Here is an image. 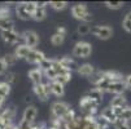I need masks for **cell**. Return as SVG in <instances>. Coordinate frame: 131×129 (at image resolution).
I'll list each match as a JSON object with an SVG mask.
<instances>
[{"mask_svg": "<svg viewBox=\"0 0 131 129\" xmlns=\"http://www.w3.org/2000/svg\"><path fill=\"white\" fill-rule=\"evenodd\" d=\"M43 75H44V72L40 68H32L29 71V78L34 85H38V84L43 83Z\"/></svg>", "mask_w": 131, "mask_h": 129, "instance_id": "8fae6325", "label": "cell"}, {"mask_svg": "<svg viewBox=\"0 0 131 129\" xmlns=\"http://www.w3.org/2000/svg\"><path fill=\"white\" fill-rule=\"evenodd\" d=\"M22 36H24L25 44L27 47L32 48V49H34V47H36V45L39 44V35L36 34L35 31H32V30H26L22 34Z\"/></svg>", "mask_w": 131, "mask_h": 129, "instance_id": "5b68a950", "label": "cell"}, {"mask_svg": "<svg viewBox=\"0 0 131 129\" xmlns=\"http://www.w3.org/2000/svg\"><path fill=\"white\" fill-rule=\"evenodd\" d=\"M10 93V84L7 81H0V97L5 98Z\"/></svg>", "mask_w": 131, "mask_h": 129, "instance_id": "d4e9b609", "label": "cell"}, {"mask_svg": "<svg viewBox=\"0 0 131 129\" xmlns=\"http://www.w3.org/2000/svg\"><path fill=\"white\" fill-rule=\"evenodd\" d=\"M70 79H71V72L68 71V72H65V74H61V75H59L57 79H56V81L60 83V84H62V85H65L66 83L70 81Z\"/></svg>", "mask_w": 131, "mask_h": 129, "instance_id": "4316f807", "label": "cell"}, {"mask_svg": "<svg viewBox=\"0 0 131 129\" xmlns=\"http://www.w3.org/2000/svg\"><path fill=\"white\" fill-rule=\"evenodd\" d=\"M4 61H5V63H7V66L8 67H10V66H14L16 65V62H17V56L14 53H10V54H7V56L3 58Z\"/></svg>", "mask_w": 131, "mask_h": 129, "instance_id": "f1b7e54d", "label": "cell"}, {"mask_svg": "<svg viewBox=\"0 0 131 129\" xmlns=\"http://www.w3.org/2000/svg\"><path fill=\"white\" fill-rule=\"evenodd\" d=\"M44 60H46L44 53L40 52V50H36V49H32L29 53V56L26 57V61L29 63H32V65H40Z\"/></svg>", "mask_w": 131, "mask_h": 129, "instance_id": "52a82bcc", "label": "cell"}, {"mask_svg": "<svg viewBox=\"0 0 131 129\" xmlns=\"http://www.w3.org/2000/svg\"><path fill=\"white\" fill-rule=\"evenodd\" d=\"M24 5H25V8L27 9V12L32 16V13H34L35 9H36V4H35V2H24Z\"/></svg>", "mask_w": 131, "mask_h": 129, "instance_id": "d590c367", "label": "cell"}, {"mask_svg": "<svg viewBox=\"0 0 131 129\" xmlns=\"http://www.w3.org/2000/svg\"><path fill=\"white\" fill-rule=\"evenodd\" d=\"M32 50V48L27 47L26 44H21V45H18L14 50V54L17 56V58H24L26 60V57L29 56V53Z\"/></svg>", "mask_w": 131, "mask_h": 129, "instance_id": "e0dca14e", "label": "cell"}, {"mask_svg": "<svg viewBox=\"0 0 131 129\" xmlns=\"http://www.w3.org/2000/svg\"><path fill=\"white\" fill-rule=\"evenodd\" d=\"M104 79H106L110 83H116V81H123V76L122 74L114 70H109V71H104Z\"/></svg>", "mask_w": 131, "mask_h": 129, "instance_id": "5bb4252c", "label": "cell"}, {"mask_svg": "<svg viewBox=\"0 0 131 129\" xmlns=\"http://www.w3.org/2000/svg\"><path fill=\"white\" fill-rule=\"evenodd\" d=\"M2 38L7 44H17L20 40V35L13 31H2Z\"/></svg>", "mask_w": 131, "mask_h": 129, "instance_id": "7c38bea8", "label": "cell"}, {"mask_svg": "<svg viewBox=\"0 0 131 129\" xmlns=\"http://www.w3.org/2000/svg\"><path fill=\"white\" fill-rule=\"evenodd\" d=\"M16 76H17V75H16L14 72H8V75H7V78H8V79H7V83H9V84H10V83H14V81H16Z\"/></svg>", "mask_w": 131, "mask_h": 129, "instance_id": "f35d334b", "label": "cell"}, {"mask_svg": "<svg viewBox=\"0 0 131 129\" xmlns=\"http://www.w3.org/2000/svg\"><path fill=\"white\" fill-rule=\"evenodd\" d=\"M51 5V8H53L54 10H62L68 7V3L66 2H49L48 3Z\"/></svg>", "mask_w": 131, "mask_h": 129, "instance_id": "4dcf8cb0", "label": "cell"}, {"mask_svg": "<svg viewBox=\"0 0 131 129\" xmlns=\"http://www.w3.org/2000/svg\"><path fill=\"white\" fill-rule=\"evenodd\" d=\"M16 13H17L18 18H21V20H24V21H27V20H30V18H31V14H30V13L27 12V9L25 8L24 3L17 4V7H16Z\"/></svg>", "mask_w": 131, "mask_h": 129, "instance_id": "d6986e66", "label": "cell"}, {"mask_svg": "<svg viewBox=\"0 0 131 129\" xmlns=\"http://www.w3.org/2000/svg\"><path fill=\"white\" fill-rule=\"evenodd\" d=\"M126 90V85H125V80L123 81H116V83H110L106 92L109 93H113L116 96L118 94H123V92Z\"/></svg>", "mask_w": 131, "mask_h": 129, "instance_id": "9c48e42d", "label": "cell"}, {"mask_svg": "<svg viewBox=\"0 0 131 129\" xmlns=\"http://www.w3.org/2000/svg\"><path fill=\"white\" fill-rule=\"evenodd\" d=\"M86 96H88L91 99H93V101H96L97 103H100V102L103 101L104 92H103L101 89H99V88H93V89H91V90L88 92Z\"/></svg>", "mask_w": 131, "mask_h": 129, "instance_id": "ffe728a7", "label": "cell"}, {"mask_svg": "<svg viewBox=\"0 0 131 129\" xmlns=\"http://www.w3.org/2000/svg\"><path fill=\"white\" fill-rule=\"evenodd\" d=\"M77 72L79 74V75L84 76V78H91L96 71H95V68H93V66L91 63H83V65H81L78 67Z\"/></svg>", "mask_w": 131, "mask_h": 129, "instance_id": "4fadbf2b", "label": "cell"}, {"mask_svg": "<svg viewBox=\"0 0 131 129\" xmlns=\"http://www.w3.org/2000/svg\"><path fill=\"white\" fill-rule=\"evenodd\" d=\"M122 26H123V28H125L127 32L131 34V13H128V14L125 16L123 22H122Z\"/></svg>", "mask_w": 131, "mask_h": 129, "instance_id": "1f68e13d", "label": "cell"}, {"mask_svg": "<svg viewBox=\"0 0 131 129\" xmlns=\"http://www.w3.org/2000/svg\"><path fill=\"white\" fill-rule=\"evenodd\" d=\"M91 52H92V47L87 41H78L73 49V54L79 58H87L91 54Z\"/></svg>", "mask_w": 131, "mask_h": 129, "instance_id": "3957f363", "label": "cell"}, {"mask_svg": "<svg viewBox=\"0 0 131 129\" xmlns=\"http://www.w3.org/2000/svg\"><path fill=\"white\" fill-rule=\"evenodd\" d=\"M105 5L109 9H119L123 7V3L122 2H105Z\"/></svg>", "mask_w": 131, "mask_h": 129, "instance_id": "e575fe53", "label": "cell"}, {"mask_svg": "<svg viewBox=\"0 0 131 129\" xmlns=\"http://www.w3.org/2000/svg\"><path fill=\"white\" fill-rule=\"evenodd\" d=\"M71 110V107L66 103V102H61V101H57L52 103L51 106V114H52V118H56V119H62L69 111Z\"/></svg>", "mask_w": 131, "mask_h": 129, "instance_id": "7a4b0ae2", "label": "cell"}, {"mask_svg": "<svg viewBox=\"0 0 131 129\" xmlns=\"http://www.w3.org/2000/svg\"><path fill=\"white\" fill-rule=\"evenodd\" d=\"M60 63H61V66L65 68V70H68V71H73V70H78V65H77V62L74 61L73 58H70V57H62V58H60Z\"/></svg>", "mask_w": 131, "mask_h": 129, "instance_id": "9a60e30c", "label": "cell"}, {"mask_svg": "<svg viewBox=\"0 0 131 129\" xmlns=\"http://www.w3.org/2000/svg\"><path fill=\"white\" fill-rule=\"evenodd\" d=\"M34 93H35V96L38 97L42 102H46L47 99H48V94H47V90H46V87H44V84L42 83V84H38V85H34Z\"/></svg>", "mask_w": 131, "mask_h": 129, "instance_id": "2e32d148", "label": "cell"}, {"mask_svg": "<svg viewBox=\"0 0 131 129\" xmlns=\"http://www.w3.org/2000/svg\"><path fill=\"white\" fill-rule=\"evenodd\" d=\"M14 115H16V110H14L13 106L7 107L4 111L0 114V120H2V123L4 124V128L7 125H10L12 124V120L14 119Z\"/></svg>", "mask_w": 131, "mask_h": 129, "instance_id": "8992f818", "label": "cell"}, {"mask_svg": "<svg viewBox=\"0 0 131 129\" xmlns=\"http://www.w3.org/2000/svg\"><path fill=\"white\" fill-rule=\"evenodd\" d=\"M125 85H126V89L131 90V74L125 78Z\"/></svg>", "mask_w": 131, "mask_h": 129, "instance_id": "ab89813d", "label": "cell"}, {"mask_svg": "<svg viewBox=\"0 0 131 129\" xmlns=\"http://www.w3.org/2000/svg\"><path fill=\"white\" fill-rule=\"evenodd\" d=\"M7 68H8V66H7L5 61H4L3 58H0V75H2V74H4V72L7 71Z\"/></svg>", "mask_w": 131, "mask_h": 129, "instance_id": "74e56055", "label": "cell"}, {"mask_svg": "<svg viewBox=\"0 0 131 129\" xmlns=\"http://www.w3.org/2000/svg\"><path fill=\"white\" fill-rule=\"evenodd\" d=\"M0 30L2 31H13L14 30V22L10 20V18L0 20Z\"/></svg>", "mask_w": 131, "mask_h": 129, "instance_id": "603a6c76", "label": "cell"}, {"mask_svg": "<svg viewBox=\"0 0 131 129\" xmlns=\"http://www.w3.org/2000/svg\"><path fill=\"white\" fill-rule=\"evenodd\" d=\"M51 89H52V94H54L56 97H62L64 93H65L64 85L57 83V81H52L51 83Z\"/></svg>", "mask_w": 131, "mask_h": 129, "instance_id": "44dd1931", "label": "cell"}, {"mask_svg": "<svg viewBox=\"0 0 131 129\" xmlns=\"http://www.w3.org/2000/svg\"><path fill=\"white\" fill-rule=\"evenodd\" d=\"M100 116H103L105 120H108L110 124H114L117 120H118V116H117V114H116V111H114V108L113 107H105L103 111H101V114H100Z\"/></svg>", "mask_w": 131, "mask_h": 129, "instance_id": "30bf717a", "label": "cell"}, {"mask_svg": "<svg viewBox=\"0 0 131 129\" xmlns=\"http://www.w3.org/2000/svg\"><path fill=\"white\" fill-rule=\"evenodd\" d=\"M77 32H78L79 35H87L88 32H91V27L88 26V23H82V25L78 26Z\"/></svg>", "mask_w": 131, "mask_h": 129, "instance_id": "836d02e7", "label": "cell"}, {"mask_svg": "<svg viewBox=\"0 0 131 129\" xmlns=\"http://www.w3.org/2000/svg\"><path fill=\"white\" fill-rule=\"evenodd\" d=\"M0 129H4V124L2 123V120H0Z\"/></svg>", "mask_w": 131, "mask_h": 129, "instance_id": "ee69618b", "label": "cell"}, {"mask_svg": "<svg viewBox=\"0 0 131 129\" xmlns=\"http://www.w3.org/2000/svg\"><path fill=\"white\" fill-rule=\"evenodd\" d=\"M103 79H104V71H96V72L90 78V81H91V84H93L95 87H97V85L103 81Z\"/></svg>", "mask_w": 131, "mask_h": 129, "instance_id": "cb8c5ba5", "label": "cell"}, {"mask_svg": "<svg viewBox=\"0 0 131 129\" xmlns=\"http://www.w3.org/2000/svg\"><path fill=\"white\" fill-rule=\"evenodd\" d=\"M36 114H38V110H36L35 106H27L24 111L22 115V120L27 124H34V120L36 118Z\"/></svg>", "mask_w": 131, "mask_h": 129, "instance_id": "ba28073f", "label": "cell"}, {"mask_svg": "<svg viewBox=\"0 0 131 129\" xmlns=\"http://www.w3.org/2000/svg\"><path fill=\"white\" fill-rule=\"evenodd\" d=\"M119 119H125V120H131V107H125V110H123V114L119 116Z\"/></svg>", "mask_w": 131, "mask_h": 129, "instance_id": "8d00e7d4", "label": "cell"}, {"mask_svg": "<svg viewBox=\"0 0 131 129\" xmlns=\"http://www.w3.org/2000/svg\"><path fill=\"white\" fill-rule=\"evenodd\" d=\"M91 32L101 40H108L113 35V28L109 26H93L91 28Z\"/></svg>", "mask_w": 131, "mask_h": 129, "instance_id": "277c9868", "label": "cell"}, {"mask_svg": "<svg viewBox=\"0 0 131 129\" xmlns=\"http://www.w3.org/2000/svg\"><path fill=\"white\" fill-rule=\"evenodd\" d=\"M113 125H114V129H131V126L128 125V121L125 119H119V118Z\"/></svg>", "mask_w": 131, "mask_h": 129, "instance_id": "83f0119b", "label": "cell"}, {"mask_svg": "<svg viewBox=\"0 0 131 129\" xmlns=\"http://www.w3.org/2000/svg\"><path fill=\"white\" fill-rule=\"evenodd\" d=\"M56 34H59V35H61V36H65V35H66V28H65L64 26H59Z\"/></svg>", "mask_w": 131, "mask_h": 129, "instance_id": "60d3db41", "label": "cell"}, {"mask_svg": "<svg viewBox=\"0 0 131 129\" xmlns=\"http://www.w3.org/2000/svg\"><path fill=\"white\" fill-rule=\"evenodd\" d=\"M3 102H4V98L0 97V108H2V106H3Z\"/></svg>", "mask_w": 131, "mask_h": 129, "instance_id": "7bdbcfd3", "label": "cell"}, {"mask_svg": "<svg viewBox=\"0 0 131 129\" xmlns=\"http://www.w3.org/2000/svg\"><path fill=\"white\" fill-rule=\"evenodd\" d=\"M25 101H26V102H27V103H30V102H31V101H32V98H31V97H30V96H27V97H26V98H25Z\"/></svg>", "mask_w": 131, "mask_h": 129, "instance_id": "b9f144b4", "label": "cell"}, {"mask_svg": "<svg viewBox=\"0 0 131 129\" xmlns=\"http://www.w3.org/2000/svg\"><path fill=\"white\" fill-rule=\"evenodd\" d=\"M10 17V10L5 5H0V20H5Z\"/></svg>", "mask_w": 131, "mask_h": 129, "instance_id": "d6a6232c", "label": "cell"}, {"mask_svg": "<svg viewBox=\"0 0 131 129\" xmlns=\"http://www.w3.org/2000/svg\"><path fill=\"white\" fill-rule=\"evenodd\" d=\"M47 16V12H46V7H36L35 12L32 13L31 18L35 21H43Z\"/></svg>", "mask_w": 131, "mask_h": 129, "instance_id": "7402d4cb", "label": "cell"}, {"mask_svg": "<svg viewBox=\"0 0 131 129\" xmlns=\"http://www.w3.org/2000/svg\"><path fill=\"white\" fill-rule=\"evenodd\" d=\"M110 107L113 108H117V107H127V101H126V97L123 94H118V96H114L110 101Z\"/></svg>", "mask_w": 131, "mask_h": 129, "instance_id": "ac0fdd59", "label": "cell"}, {"mask_svg": "<svg viewBox=\"0 0 131 129\" xmlns=\"http://www.w3.org/2000/svg\"><path fill=\"white\" fill-rule=\"evenodd\" d=\"M71 14L74 18H77L79 21H83L84 23H87L88 21L92 20V14L88 10L86 4H75L71 8Z\"/></svg>", "mask_w": 131, "mask_h": 129, "instance_id": "6da1fadb", "label": "cell"}, {"mask_svg": "<svg viewBox=\"0 0 131 129\" xmlns=\"http://www.w3.org/2000/svg\"><path fill=\"white\" fill-rule=\"evenodd\" d=\"M64 40H65V36H61V35H59V34H53V35L51 36V43H52V45H54V47H60V45L64 43Z\"/></svg>", "mask_w": 131, "mask_h": 129, "instance_id": "484cf974", "label": "cell"}, {"mask_svg": "<svg viewBox=\"0 0 131 129\" xmlns=\"http://www.w3.org/2000/svg\"><path fill=\"white\" fill-rule=\"evenodd\" d=\"M53 62H54V60H49V58H46L40 65H39V68L43 71V72H46L47 70H49V68H52L53 67Z\"/></svg>", "mask_w": 131, "mask_h": 129, "instance_id": "f546056e", "label": "cell"}]
</instances>
